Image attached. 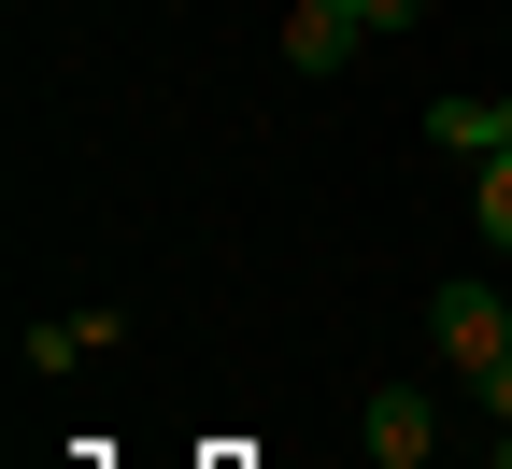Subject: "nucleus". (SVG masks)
Masks as SVG:
<instances>
[{
    "mask_svg": "<svg viewBox=\"0 0 512 469\" xmlns=\"http://www.w3.org/2000/svg\"><path fill=\"white\" fill-rule=\"evenodd\" d=\"M427 342H441V370H456V384H484V370L512 356V299H498L484 271H456V285L427 299Z\"/></svg>",
    "mask_w": 512,
    "mask_h": 469,
    "instance_id": "f257e3e1",
    "label": "nucleus"
},
{
    "mask_svg": "<svg viewBox=\"0 0 512 469\" xmlns=\"http://www.w3.org/2000/svg\"><path fill=\"white\" fill-rule=\"evenodd\" d=\"M356 43H370V15H356V0H299V15H285V72H299V86H328Z\"/></svg>",
    "mask_w": 512,
    "mask_h": 469,
    "instance_id": "f03ea898",
    "label": "nucleus"
},
{
    "mask_svg": "<svg viewBox=\"0 0 512 469\" xmlns=\"http://www.w3.org/2000/svg\"><path fill=\"white\" fill-rule=\"evenodd\" d=\"M427 143H441V157H470V171L512 157V100H427Z\"/></svg>",
    "mask_w": 512,
    "mask_h": 469,
    "instance_id": "7ed1b4c3",
    "label": "nucleus"
},
{
    "mask_svg": "<svg viewBox=\"0 0 512 469\" xmlns=\"http://www.w3.org/2000/svg\"><path fill=\"white\" fill-rule=\"evenodd\" d=\"M100 342H128V313H57V327H29V370L57 384V370H86Z\"/></svg>",
    "mask_w": 512,
    "mask_h": 469,
    "instance_id": "20e7f679",
    "label": "nucleus"
},
{
    "mask_svg": "<svg viewBox=\"0 0 512 469\" xmlns=\"http://www.w3.org/2000/svg\"><path fill=\"white\" fill-rule=\"evenodd\" d=\"M370 455H384V469L427 455V398H413V384H370Z\"/></svg>",
    "mask_w": 512,
    "mask_h": 469,
    "instance_id": "39448f33",
    "label": "nucleus"
},
{
    "mask_svg": "<svg viewBox=\"0 0 512 469\" xmlns=\"http://www.w3.org/2000/svg\"><path fill=\"white\" fill-rule=\"evenodd\" d=\"M470 228L512 256V157H484V171H470Z\"/></svg>",
    "mask_w": 512,
    "mask_h": 469,
    "instance_id": "423d86ee",
    "label": "nucleus"
},
{
    "mask_svg": "<svg viewBox=\"0 0 512 469\" xmlns=\"http://www.w3.org/2000/svg\"><path fill=\"white\" fill-rule=\"evenodd\" d=\"M356 15H370V43H399V29L427 15V0H356Z\"/></svg>",
    "mask_w": 512,
    "mask_h": 469,
    "instance_id": "0eeeda50",
    "label": "nucleus"
},
{
    "mask_svg": "<svg viewBox=\"0 0 512 469\" xmlns=\"http://www.w3.org/2000/svg\"><path fill=\"white\" fill-rule=\"evenodd\" d=\"M484 413H498V427H512V356H498V370H484Z\"/></svg>",
    "mask_w": 512,
    "mask_h": 469,
    "instance_id": "6e6552de",
    "label": "nucleus"
}]
</instances>
